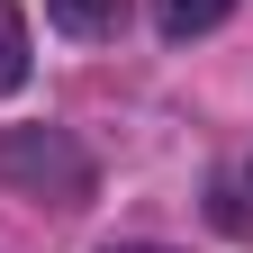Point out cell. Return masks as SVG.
<instances>
[{
    "label": "cell",
    "mask_w": 253,
    "mask_h": 253,
    "mask_svg": "<svg viewBox=\"0 0 253 253\" xmlns=\"http://www.w3.org/2000/svg\"><path fill=\"white\" fill-rule=\"evenodd\" d=\"M100 163H90L82 136H63V126H0V190H18V199L37 208H82Z\"/></svg>",
    "instance_id": "1"
},
{
    "label": "cell",
    "mask_w": 253,
    "mask_h": 253,
    "mask_svg": "<svg viewBox=\"0 0 253 253\" xmlns=\"http://www.w3.org/2000/svg\"><path fill=\"white\" fill-rule=\"evenodd\" d=\"M217 18H235V0H154V27L181 45V37H208Z\"/></svg>",
    "instance_id": "2"
},
{
    "label": "cell",
    "mask_w": 253,
    "mask_h": 253,
    "mask_svg": "<svg viewBox=\"0 0 253 253\" xmlns=\"http://www.w3.org/2000/svg\"><path fill=\"white\" fill-rule=\"evenodd\" d=\"M45 18L63 27V37H109V27H118V0H45Z\"/></svg>",
    "instance_id": "3"
},
{
    "label": "cell",
    "mask_w": 253,
    "mask_h": 253,
    "mask_svg": "<svg viewBox=\"0 0 253 253\" xmlns=\"http://www.w3.org/2000/svg\"><path fill=\"white\" fill-rule=\"evenodd\" d=\"M27 82V18H18V0H0V100Z\"/></svg>",
    "instance_id": "4"
},
{
    "label": "cell",
    "mask_w": 253,
    "mask_h": 253,
    "mask_svg": "<svg viewBox=\"0 0 253 253\" xmlns=\"http://www.w3.org/2000/svg\"><path fill=\"white\" fill-rule=\"evenodd\" d=\"M109 253H172V244H109Z\"/></svg>",
    "instance_id": "5"
}]
</instances>
